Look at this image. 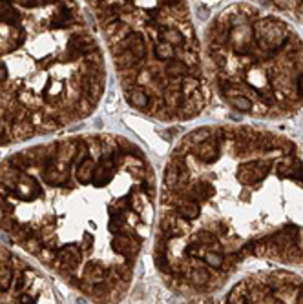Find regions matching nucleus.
I'll return each instance as SVG.
<instances>
[{
	"label": "nucleus",
	"instance_id": "nucleus-1",
	"mask_svg": "<svg viewBox=\"0 0 303 304\" xmlns=\"http://www.w3.org/2000/svg\"><path fill=\"white\" fill-rule=\"evenodd\" d=\"M254 37L258 39V44L261 50L272 51L281 48L285 42V28L278 22H258L254 28Z\"/></svg>",
	"mask_w": 303,
	"mask_h": 304
},
{
	"label": "nucleus",
	"instance_id": "nucleus-2",
	"mask_svg": "<svg viewBox=\"0 0 303 304\" xmlns=\"http://www.w3.org/2000/svg\"><path fill=\"white\" fill-rule=\"evenodd\" d=\"M159 40H165L168 44H172L174 48L185 46V35H183L177 28H161V31H159Z\"/></svg>",
	"mask_w": 303,
	"mask_h": 304
},
{
	"label": "nucleus",
	"instance_id": "nucleus-3",
	"mask_svg": "<svg viewBox=\"0 0 303 304\" xmlns=\"http://www.w3.org/2000/svg\"><path fill=\"white\" fill-rule=\"evenodd\" d=\"M228 99V102L236 108L238 111H243V113H248V111L252 110L254 108V104H252V100L248 99V97H245V95H230V97H227Z\"/></svg>",
	"mask_w": 303,
	"mask_h": 304
},
{
	"label": "nucleus",
	"instance_id": "nucleus-4",
	"mask_svg": "<svg viewBox=\"0 0 303 304\" xmlns=\"http://www.w3.org/2000/svg\"><path fill=\"white\" fill-rule=\"evenodd\" d=\"M203 260L214 269L223 268V264H225V257H223L221 253H217V251H208V253H205L203 255Z\"/></svg>",
	"mask_w": 303,
	"mask_h": 304
},
{
	"label": "nucleus",
	"instance_id": "nucleus-5",
	"mask_svg": "<svg viewBox=\"0 0 303 304\" xmlns=\"http://www.w3.org/2000/svg\"><path fill=\"white\" fill-rule=\"evenodd\" d=\"M190 280L194 286H205L210 282V275L205 269H194V271H190Z\"/></svg>",
	"mask_w": 303,
	"mask_h": 304
},
{
	"label": "nucleus",
	"instance_id": "nucleus-6",
	"mask_svg": "<svg viewBox=\"0 0 303 304\" xmlns=\"http://www.w3.org/2000/svg\"><path fill=\"white\" fill-rule=\"evenodd\" d=\"M208 137H212V131L208 130V128H201V130H197V131H194V133L188 135L187 140H190L192 144H201V142H205Z\"/></svg>",
	"mask_w": 303,
	"mask_h": 304
},
{
	"label": "nucleus",
	"instance_id": "nucleus-7",
	"mask_svg": "<svg viewBox=\"0 0 303 304\" xmlns=\"http://www.w3.org/2000/svg\"><path fill=\"white\" fill-rule=\"evenodd\" d=\"M197 15L201 17V19H207V17H208V11H207V8H199V10H197Z\"/></svg>",
	"mask_w": 303,
	"mask_h": 304
},
{
	"label": "nucleus",
	"instance_id": "nucleus-8",
	"mask_svg": "<svg viewBox=\"0 0 303 304\" xmlns=\"http://www.w3.org/2000/svg\"><path fill=\"white\" fill-rule=\"evenodd\" d=\"M298 90H299V93L303 95V75L299 77V80H298Z\"/></svg>",
	"mask_w": 303,
	"mask_h": 304
},
{
	"label": "nucleus",
	"instance_id": "nucleus-9",
	"mask_svg": "<svg viewBox=\"0 0 303 304\" xmlns=\"http://www.w3.org/2000/svg\"><path fill=\"white\" fill-rule=\"evenodd\" d=\"M298 302H303V288L299 289V293H298Z\"/></svg>",
	"mask_w": 303,
	"mask_h": 304
},
{
	"label": "nucleus",
	"instance_id": "nucleus-10",
	"mask_svg": "<svg viewBox=\"0 0 303 304\" xmlns=\"http://www.w3.org/2000/svg\"><path fill=\"white\" fill-rule=\"evenodd\" d=\"M298 13H299V17H303V2L298 6Z\"/></svg>",
	"mask_w": 303,
	"mask_h": 304
},
{
	"label": "nucleus",
	"instance_id": "nucleus-11",
	"mask_svg": "<svg viewBox=\"0 0 303 304\" xmlns=\"http://www.w3.org/2000/svg\"><path fill=\"white\" fill-rule=\"evenodd\" d=\"M261 2H268V0H261Z\"/></svg>",
	"mask_w": 303,
	"mask_h": 304
}]
</instances>
